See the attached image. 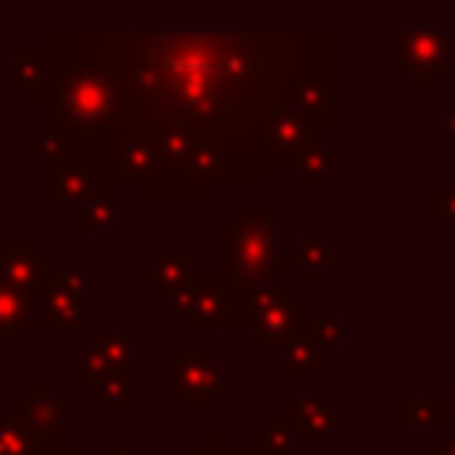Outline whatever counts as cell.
<instances>
[{"instance_id": "cell-19", "label": "cell", "mask_w": 455, "mask_h": 455, "mask_svg": "<svg viewBox=\"0 0 455 455\" xmlns=\"http://www.w3.org/2000/svg\"><path fill=\"white\" fill-rule=\"evenodd\" d=\"M21 331L36 334V302H32L28 291H21V288H14L11 281L0 277V352Z\"/></svg>"}, {"instance_id": "cell-3", "label": "cell", "mask_w": 455, "mask_h": 455, "mask_svg": "<svg viewBox=\"0 0 455 455\" xmlns=\"http://www.w3.org/2000/svg\"><path fill=\"white\" fill-rule=\"evenodd\" d=\"M284 213L277 203H238L217 224V267L242 284L284 281Z\"/></svg>"}, {"instance_id": "cell-32", "label": "cell", "mask_w": 455, "mask_h": 455, "mask_svg": "<svg viewBox=\"0 0 455 455\" xmlns=\"http://www.w3.org/2000/svg\"><path fill=\"white\" fill-rule=\"evenodd\" d=\"M448 412H451V419H455V380H451V402H448Z\"/></svg>"}, {"instance_id": "cell-30", "label": "cell", "mask_w": 455, "mask_h": 455, "mask_svg": "<svg viewBox=\"0 0 455 455\" xmlns=\"http://www.w3.org/2000/svg\"><path fill=\"white\" fill-rule=\"evenodd\" d=\"M444 135H448V139H455V107L444 114Z\"/></svg>"}, {"instance_id": "cell-23", "label": "cell", "mask_w": 455, "mask_h": 455, "mask_svg": "<svg viewBox=\"0 0 455 455\" xmlns=\"http://www.w3.org/2000/svg\"><path fill=\"white\" fill-rule=\"evenodd\" d=\"M441 416H444V409L427 402V398H412V402H402L395 409V419H398L402 430H430Z\"/></svg>"}, {"instance_id": "cell-14", "label": "cell", "mask_w": 455, "mask_h": 455, "mask_svg": "<svg viewBox=\"0 0 455 455\" xmlns=\"http://www.w3.org/2000/svg\"><path fill=\"white\" fill-rule=\"evenodd\" d=\"M281 416H284V423L291 427V434L299 437L302 448H309V444H331V437L338 430H345V416L334 412L327 402H320L313 391H306L302 398L284 402Z\"/></svg>"}, {"instance_id": "cell-5", "label": "cell", "mask_w": 455, "mask_h": 455, "mask_svg": "<svg viewBox=\"0 0 455 455\" xmlns=\"http://www.w3.org/2000/svg\"><path fill=\"white\" fill-rule=\"evenodd\" d=\"M316 320V306L299 295L295 284H249V309H245V334L256 352L284 348L291 338L309 331Z\"/></svg>"}, {"instance_id": "cell-1", "label": "cell", "mask_w": 455, "mask_h": 455, "mask_svg": "<svg viewBox=\"0 0 455 455\" xmlns=\"http://www.w3.org/2000/svg\"><path fill=\"white\" fill-rule=\"evenodd\" d=\"M338 50L345 28L128 32L124 114L107 146H149L146 203L210 206L224 188L267 185L270 117L299 103L306 71Z\"/></svg>"}, {"instance_id": "cell-17", "label": "cell", "mask_w": 455, "mask_h": 455, "mask_svg": "<svg viewBox=\"0 0 455 455\" xmlns=\"http://www.w3.org/2000/svg\"><path fill=\"white\" fill-rule=\"evenodd\" d=\"M327 363H331V348H323L309 331H302L281 348V377L291 384H302L306 391L313 387V373Z\"/></svg>"}, {"instance_id": "cell-6", "label": "cell", "mask_w": 455, "mask_h": 455, "mask_svg": "<svg viewBox=\"0 0 455 455\" xmlns=\"http://www.w3.org/2000/svg\"><path fill=\"white\" fill-rule=\"evenodd\" d=\"M167 366V395L178 398L188 416H213L224 402L235 398V370L224 366L213 348H171Z\"/></svg>"}, {"instance_id": "cell-25", "label": "cell", "mask_w": 455, "mask_h": 455, "mask_svg": "<svg viewBox=\"0 0 455 455\" xmlns=\"http://www.w3.org/2000/svg\"><path fill=\"white\" fill-rule=\"evenodd\" d=\"M185 455H259V451H252V448H238V441H235V434L228 430H206L203 437H199V444H192Z\"/></svg>"}, {"instance_id": "cell-11", "label": "cell", "mask_w": 455, "mask_h": 455, "mask_svg": "<svg viewBox=\"0 0 455 455\" xmlns=\"http://www.w3.org/2000/svg\"><path fill=\"white\" fill-rule=\"evenodd\" d=\"M199 274H203L199 252H164V256H156L146 270H139L135 281L146 284L156 302H167L171 316L181 320V316H185V306H188V295H192V288H196V281H199Z\"/></svg>"}, {"instance_id": "cell-13", "label": "cell", "mask_w": 455, "mask_h": 455, "mask_svg": "<svg viewBox=\"0 0 455 455\" xmlns=\"http://www.w3.org/2000/svg\"><path fill=\"white\" fill-rule=\"evenodd\" d=\"M57 256L43 249L36 235H0V277L14 288L36 295L43 281L53 274Z\"/></svg>"}, {"instance_id": "cell-10", "label": "cell", "mask_w": 455, "mask_h": 455, "mask_svg": "<svg viewBox=\"0 0 455 455\" xmlns=\"http://www.w3.org/2000/svg\"><path fill=\"white\" fill-rule=\"evenodd\" d=\"M135 359H139V338L132 331H124L121 316H107L103 331L85 334V345L71 352V380L92 384L107 373L135 370Z\"/></svg>"}, {"instance_id": "cell-29", "label": "cell", "mask_w": 455, "mask_h": 455, "mask_svg": "<svg viewBox=\"0 0 455 455\" xmlns=\"http://www.w3.org/2000/svg\"><path fill=\"white\" fill-rule=\"evenodd\" d=\"M11 142H7V107H0V156H7Z\"/></svg>"}, {"instance_id": "cell-18", "label": "cell", "mask_w": 455, "mask_h": 455, "mask_svg": "<svg viewBox=\"0 0 455 455\" xmlns=\"http://www.w3.org/2000/svg\"><path fill=\"white\" fill-rule=\"evenodd\" d=\"M85 391L103 405V412L110 416H132L139 409V377L135 370H117L107 373L92 384H85Z\"/></svg>"}, {"instance_id": "cell-21", "label": "cell", "mask_w": 455, "mask_h": 455, "mask_svg": "<svg viewBox=\"0 0 455 455\" xmlns=\"http://www.w3.org/2000/svg\"><path fill=\"white\" fill-rule=\"evenodd\" d=\"M249 448L259 451V455H299L302 444L291 434V427L284 423V416L281 412H270L267 423L249 434Z\"/></svg>"}, {"instance_id": "cell-9", "label": "cell", "mask_w": 455, "mask_h": 455, "mask_svg": "<svg viewBox=\"0 0 455 455\" xmlns=\"http://www.w3.org/2000/svg\"><path fill=\"white\" fill-rule=\"evenodd\" d=\"M395 71L409 78L412 89H427L434 75H455V25L398 32Z\"/></svg>"}, {"instance_id": "cell-20", "label": "cell", "mask_w": 455, "mask_h": 455, "mask_svg": "<svg viewBox=\"0 0 455 455\" xmlns=\"http://www.w3.org/2000/svg\"><path fill=\"white\" fill-rule=\"evenodd\" d=\"M284 267L299 270L306 284H327L331 281V245L320 235H302L299 249L284 256Z\"/></svg>"}, {"instance_id": "cell-31", "label": "cell", "mask_w": 455, "mask_h": 455, "mask_svg": "<svg viewBox=\"0 0 455 455\" xmlns=\"http://www.w3.org/2000/svg\"><path fill=\"white\" fill-rule=\"evenodd\" d=\"M430 455H455V437H451V441H448V444H444V448H434V451H430Z\"/></svg>"}, {"instance_id": "cell-26", "label": "cell", "mask_w": 455, "mask_h": 455, "mask_svg": "<svg viewBox=\"0 0 455 455\" xmlns=\"http://www.w3.org/2000/svg\"><path fill=\"white\" fill-rule=\"evenodd\" d=\"M32 455H89L82 444L71 441V434H43L36 437Z\"/></svg>"}, {"instance_id": "cell-22", "label": "cell", "mask_w": 455, "mask_h": 455, "mask_svg": "<svg viewBox=\"0 0 455 455\" xmlns=\"http://www.w3.org/2000/svg\"><path fill=\"white\" fill-rule=\"evenodd\" d=\"M338 171H345V156L331 153V146L313 149V153L295 167V174H299V181H302L306 188H323V185H331Z\"/></svg>"}, {"instance_id": "cell-4", "label": "cell", "mask_w": 455, "mask_h": 455, "mask_svg": "<svg viewBox=\"0 0 455 455\" xmlns=\"http://www.w3.org/2000/svg\"><path fill=\"white\" fill-rule=\"evenodd\" d=\"M39 156V203H82L96 192H124L110 156L92 146H46L43 139L25 142V156Z\"/></svg>"}, {"instance_id": "cell-16", "label": "cell", "mask_w": 455, "mask_h": 455, "mask_svg": "<svg viewBox=\"0 0 455 455\" xmlns=\"http://www.w3.org/2000/svg\"><path fill=\"white\" fill-rule=\"evenodd\" d=\"M121 224H124L121 192H96V196H85L82 203L71 206V235L75 238H85V235L117 238Z\"/></svg>"}, {"instance_id": "cell-8", "label": "cell", "mask_w": 455, "mask_h": 455, "mask_svg": "<svg viewBox=\"0 0 455 455\" xmlns=\"http://www.w3.org/2000/svg\"><path fill=\"white\" fill-rule=\"evenodd\" d=\"M89 288H92L89 270L57 263L53 274L43 281V288L32 295V302H36V334H53V331L89 334V316H85Z\"/></svg>"}, {"instance_id": "cell-27", "label": "cell", "mask_w": 455, "mask_h": 455, "mask_svg": "<svg viewBox=\"0 0 455 455\" xmlns=\"http://www.w3.org/2000/svg\"><path fill=\"white\" fill-rule=\"evenodd\" d=\"M309 334L323 345V348H338L341 341H345V323L341 320H327V316H316L313 320V327H309Z\"/></svg>"}, {"instance_id": "cell-24", "label": "cell", "mask_w": 455, "mask_h": 455, "mask_svg": "<svg viewBox=\"0 0 455 455\" xmlns=\"http://www.w3.org/2000/svg\"><path fill=\"white\" fill-rule=\"evenodd\" d=\"M36 434L11 412L0 416V455H32Z\"/></svg>"}, {"instance_id": "cell-12", "label": "cell", "mask_w": 455, "mask_h": 455, "mask_svg": "<svg viewBox=\"0 0 455 455\" xmlns=\"http://www.w3.org/2000/svg\"><path fill=\"white\" fill-rule=\"evenodd\" d=\"M7 412L18 416L36 437H43V434H71V416H75L71 402L50 380H28L21 387V395L11 398Z\"/></svg>"}, {"instance_id": "cell-7", "label": "cell", "mask_w": 455, "mask_h": 455, "mask_svg": "<svg viewBox=\"0 0 455 455\" xmlns=\"http://www.w3.org/2000/svg\"><path fill=\"white\" fill-rule=\"evenodd\" d=\"M245 309L249 284L235 281L220 267H203L181 320L188 334H245Z\"/></svg>"}, {"instance_id": "cell-2", "label": "cell", "mask_w": 455, "mask_h": 455, "mask_svg": "<svg viewBox=\"0 0 455 455\" xmlns=\"http://www.w3.org/2000/svg\"><path fill=\"white\" fill-rule=\"evenodd\" d=\"M124 36L114 28H43L50 82L36 110L46 146H92L107 153V139L124 114Z\"/></svg>"}, {"instance_id": "cell-28", "label": "cell", "mask_w": 455, "mask_h": 455, "mask_svg": "<svg viewBox=\"0 0 455 455\" xmlns=\"http://www.w3.org/2000/svg\"><path fill=\"white\" fill-rule=\"evenodd\" d=\"M103 455H156L149 444H142V448H128V444H110Z\"/></svg>"}, {"instance_id": "cell-15", "label": "cell", "mask_w": 455, "mask_h": 455, "mask_svg": "<svg viewBox=\"0 0 455 455\" xmlns=\"http://www.w3.org/2000/svg\"><path fill=\"white\" fill-rule=\"evenodd\" d=\"M7 57H11V71H7L11 92H18L25 100V107H36V100L43 96V89L50 82V53H46L43 39L11 43Z\"/></svg>"}]
</instances>
